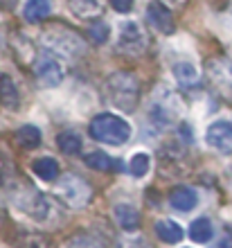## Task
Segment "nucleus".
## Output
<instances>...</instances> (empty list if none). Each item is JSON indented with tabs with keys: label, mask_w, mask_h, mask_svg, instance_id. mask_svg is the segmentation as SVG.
Returning a JSON list of instances; mask_svg holds the SVG:
<instances>
[{
	"label": "nucleus",
	"mask_w": 232,
	"mask_h": 248,
	"mask_svg": "<svg viewBox=\"0 0 232 248\" xmlns=\"http://www.w3.org/2000/svg\"><path fill=\"white\" fill-rule=\"evenodd\" d=\"M106 99L120 111H133L140 102V84L131 72H115L106 79Z\"/></svg>",
	"instance_id": "f257e3e1"
},
{
	"label": "nucleus",
	"mask_w": 232,
	"mask_h": 248,
	"mask_svg": "<svg viewBox=\"0 0 232 248\" xmlns=\"http://www.w3.org/2000/svg\"><path fill=\"white\" fill-rule=\"evenodd\" d=\"M131 133H133L131 124L124 118L115 115V113H99L91 122V136L95 140H99V142L113 144V147L129 142Z\"/></svg>",
	"instance_id": "f03ea898"
},
{
	"label": "nucleus",
	"mask_w": 232,
	"mask_h": 248,
	"mask_svg": "<svg viewBox=\"0 0 232 248\" xmlns=\"http://www.w3.org/2000/svg\"><path fill=\"white\" fill-rule=\"evenodd\" d=\"M43 43L57 57L59 54L61 57H79V54L86 52V43L81 41V36L63 25H54L50 30H46L43 32Z\"/></svg>",
	"instance_id": "7ed1b4c3"
},
{
	"label": "nucleus",
	"mask_w": 232,
	"mask_h": 248,
	"mask_svg": "<svg viewBox=\"0 0 232 248\" xmlns=\"http://www.w3.org/2000/svg\"><path fill=\"white\" fill-rule=\"evenodd\" d=\"M57 196L65 203V205H70V208H84L86 203L91 201L93 189L84 178L65 176L57 183Z\"/></svg>",
	"instance_id": "20e7f679"
},
{
	"label": "nucleus",
	"mask_w": 232,
	"mask_h": 248,
	"mask_svg": "<svg viewBox=\"0 0 232 248\" xmlns=\"http://www.w3.org/2000/svg\"><path fill=\"white\" fill-rule=\"evenodd\" d=\"M205 72L214 91L226 99H232V61L226 57H214L205 63Z\"/></svg>",
	"instance_id": "39448f33"
},
{
	"label": "nucleus",
	"mask_w": 232,
	"mask_h": 248,
	"mask_svg": "<svg viewBox=\"0 0 232 248\" xmlns=\"http://www.w3.org/2000/svg\"><path fill=\"white\" fill-rule=\"evenodd\" d=\"M34 75H36V79H39L46 88H54V86H59L61 81H63L65 65H63V61L59 59L57 54L47 50V52H43L39 57V61H36Z\"/></svg>",
	"instance_id": "423d86ee"
},
{
	"label": "nucleus",
	"mask_w": 232,
	"mask_h": 248,
	"mask_svg": "<svg viewBox=\"0 0 232 248\" xmlns=\"http://www.w3.org/2000/svg\"><path fill=\"white\" fill-rule=\"evenodd\" d=\"M149 41L147 34L142 32V27L138 25L136 20H129V23H122L120 27V39H117V50L124 54H131V57H140L144 50H147Z\"/></svg>",
	"instance_id": "0eeeda50"
},
{
	"label": "nucleus",
	"mask_w": 232,
	"mask_h": 248,
	"mask_svg": "<svg viewBox=\"0 0 232 248\" xmlns=\"http://www.w3.org/2000/svg\"><path fill=\"white\" fill-rule=\"evenodd\" d=\"M178 118V108L174 106V95L171 93H162V99L155 97L149 106V120L158 129H169Z\"/></svg>",
	"instance_id": "6e6552de"
},
{
	"label": "nucleus",
	"mask_w": 232,
	"mask_h": 248,
	"mask_svg": "<svg viewBox=\"0 0 232 248\" xmlns=\"http://www.w3.org/2000/svg\"><path fill=\"white\" fill-rule=\"evenodd\" d=\"M205 142L214 151H219L223 156L232 154V124L226 120H217L207 126L205 131Z\"/></svg>",
	"instance_id": "1a4fd4ad"
},
{
	"label": "nucleus",
	"mask_w": 232,
	"mask_h": 248,
	"mask_svg": "<svg viewBox=\"0 0 232 248\" xmlns=\"http://www.w3.org/2000/svg\"><path fill=\"white\" fill-rule=\"evenodd\" d=\"M147 20L151 23L154 30H158L160 34H174L176 30V23H174V16L169 12V7L160 0H154L149 2L147 7Z\"/></svg>",
	"instance_id": "9d476101"
},
{
	"label": "nucleus",
	"mask_w": 232,
	"mask_h": 248,
	"mask_svg": "<svg viewBox=\"0 0 232 248\" xmlns=\"http://www.w3.org/2000/svg\"><path fill=\"white\" fill-rule=\"evenodd\" d=\"M169 205L178 212H192L199 205V194L196 189L187 187V185H178L169 192Z\"/></svg>",
	"instance_id": "9b49d317"
},
{
	"label": "nucleus",
	"mask_w": 232,
	"mask_h": 248,
	"mask_svg": "<svg viewBox=\"0 0 232 248\" xmlns=\"http://www.w3.org/2000/svg\"><path fill=\"white\" fill-rule=\"evenodd\" d=\"M20 208L25 210L34 221H46L47 215H50V201H47V196L41 194V192H32L27 201L20 203Z\"/></svg>",
	"instance_id": "f8f14e48"
},
{
	"label": "nucleus",
	"mask_w": 232,
	"mask_h": 248,
	"mask_svg": "<svg viewBox=\"0 0 232 248\" xmlns=\"http://www.w3.org/2000/svg\"><path fill=\"white\" fill-rule=\"evenodd\" d=\"M113 217H115V221L120 223V228L131 232V230H138L140 226V215H138V210L129 203H117L115 208H113Z\"/></svg>",
	"instance_id": "ddd939ff"
},
{
	"label": "nucleus",
	"mask_w": 232,
	"mask_h": 248,
	"mask_svg": "<svg viewBox=\"0 0 232 248\" xmlns=\"http://www.w3.org/2000/svg\"><path fill=\"white\" fill-rule=\"evenodd\" d=\"M20 102L18 88H16V81H14L9 75H0V104L9 108V111H16Z\"/></svg>",
	"instance_id": "4468645a"
},
{
	"label": "nucleus",
	"mask_w": 232,
	"mask_h": 248,
	"mask_svg": "<svg viewBox=\"0 0 232 248\" xmlns=\"http://www.w3.org/2000/svg\"><path fill=\"white\" fill-rule=\"evenodd\" d=\"M187 235H189L192 242L205 244L214 237V226L207 217H199V219H194L192 221V226H189V230H187Z\"/></svg>",
	"instance_id": "2eb2a0df"
},
{
	"label": "nucleus",
	"mask_w": 232,
	"mask_h": 248,
	"mask_svg": "<svg viewBox=\"0 0 232 248\" xmlns=\"http://www.w3.org/2000/svg\"><path fill=\"white\" fill-rule=\"evenodd\" d=\"M155 235L160 237V242H165V244H178L185 232L171 219H160V221H155Z\"/></svg>",
	"instance_id": "dca6fc26"
},
{
	"label": "nucleus",
	"mask_w": 232,
	"mask_h": 248,
	"mask_svg": "<svg viewBox=\"0 0 232 248\" xmlns=\"http://www.w3.org/2000/svg\"><path fill=\"white\" fill-rule=\"evenodd\" d=\"M50 16V0H27L23 5V18L27 23H41Z\"/></svg>",
	"instance_id": "f3484780"
},
{
	"label": "nucleus",
	"mask_w": 232,
	"mask_h": 248,
	"mask_svg": "<svg viewBox=\"0 0 232 248\" xmlns=\"http://www.w3.org/2000/svg\"><path fill=\"white\" fill-rule=\"evenodd\" d=\"M106 5V0H70V9L79 18H95Z\"/></svg>",
	"instance_id": "a211bd4d"
},
{
	"label": "nucleus",
	"mask_w": 232,
	"mask_h": 248,
	"mask_svg": "<svg viewBox=\"0 0 232 248\" xmlns=\"http://www.w3.org/2000/svg\"><path fill=\"white\" fill-rule=\"evenodd\" d=\"M43 136H41V129L39 126H34V124H25V126H20L16 131V144L23 147V149H34V147H39Z\"/></svg>",
	"instance_id": "6ab92c4d"
},
{
	"label": "nucleus",
	"mask_w": 232,
	"mask_h": 248,
	"mask_svg": "<svg viewBox=\"0 0 232 248\" xmlns=\"http://www.w3.org/2000/svg\"><path fill=\"white\" fill-rule=\"evenodd\" d=\"M174 77L181 86H196L199 84V70H196V65L189 63V61H181V63L174 65Z\"/></svg>",
	"instance_id": "aec40b11"
},
{
	"label": "nucleus",
	"mask_w": 232,
	"mask_h": 248,
	"mask_svg": "<svg viewBox=\"0 0 232 248\" xmlns=\"http://www.w3.org/2000/svg\"><path fill=\"white\" fill-rule=\"evenodd\" d=\"M32 170H34V174H36L41 181H54V178L59 176V163L54 160V158H50V156L34 160Z\"/></svg>",
	"instance_id": "412c9836"
},
{
	"label": "nucleus",
	"mask_w": 232,
	"mask_h": 248,
	"mask_svg": "<svg viewBox=\"0 0 232 248\" xmlns=\"http://www.w3.org/2000/svg\"><path fill=\"white\" fill-rule=\"evenodd\" d=\"M57 144H59V149L63 151V154L75 156V154L81 151V136L75 133V131H61V133L57 136Z\"/></svg>",
	"instance_id": "4be33fe9"
},
{
	"label": "nucleus",
	"mask_w": 232,
	"mask_h": 248,
	"mask_svg": "<svg viewBox=\"0 0 232 248\" xmlns=\"http://www.w3.org/2000/svg\"><path fill=\"white\" fill-rule=\"evenodd\" d=\"M63 248H104V244L97 239L95 235H86V232H81V235H72L65 239Z\"/></svg>",
	"instance_id": "5701e85b"
},
{
	"label": "nucleus",
	"mask_w": 232,
	"mask_h": 248,
	"mask_svg": "<svg viewBox=\"0 0 232 248\" xmlns=\"http://www.w3.org/2000/svg\"><path fill=\"white\" fill-rule=\"evenodd\" d=\"M84 160L91 170H97V171H108L110 165H113L110 156H106L104 151H91V154H86Z\"/></svg>",
	"instance_id": "b1692460"
},
{
	"label": "nucleus",
	"mask_w": 232,
	"mask_h": 248,
	"mask_svg": "<svg viewBox=\"0 0 232 248\" xmlns=\"http://www.w3.org/2000/svg\"><path fill=\"white\" fill-rule=\"evenodd\" d=\"M149 167H151V158L147 156V154H136V156L129 160V174L131 176H147Z\"/></svg>",
	"instance_id": "393cba45"
},
{
	"label": "nucleus",
	"mask_w": 232,
	"mask_h": 248,
	"mask_svg": "<svg viewBox=\"0 0 232 248\" xmlns=\"http://www.w3.org/2000/svg\"><path fill=\"white\" fill-rule=\"evenodd\" d=\"M18 248H50L47 239L43 235H34V232H25L18 239Z\"/></svg>",
	"instance_id": "a878e982"
},
{
	"label": "nucleus",
	"mask_w": 232,
	"mask_h": 248,
	"mask_svg": "<svg viewBox=\"0 0 232 248\" xmlns=\"http://www.w3.org/2000/svg\"><path fill=\"white\" fill-rule=\"evenodd\" d=\"M88 34H91L93 43H106L110 30H108V25H106V23H102V20H95V23L91 25V30H88Z\"/></svg>",
	"instance_id": "bb28decb"
},
{
	"label": "nucleus",
	"mask_w": 232,
	"mask_h": 248,
	"mask_svg": "<svg viewBox=\"0 0 232 248\" xmlns=\"http://www.w3.org/2000/svg\"><path fill=\"white\" fill-rule=\"evenodd\" d=\"M110 5H113V9L120 14H129L131 9H133V5H136V0H108Z\"/></svg>",
	"instance_id": "cd10ccee"
},
{
	"label": "nucleus",
	"mask_w": 232,
	"mask_h": 248,
	"mask_svg": "<svg viewBox=\"0 0 232 248\" xmlns=\"http://www.w3.org/2000/svg\"><path fill=\"white\" fill-rule=\"evenodd\" d=\"M122 248H154V246L147 239H142V237H129V239L122 242Z\"/></svg>",
	"instance_id": "c85d7f7f"
},
{
	"label": "nucleus",
	"mask_w": 232,
	"mask_h": 248,
	"mask_svg": "<svg viewBox=\"0 0 232 248\" xmlns=\"http://www.w3.org/2000/svg\"><path fill=\"white\" fill-rule=\"evenodd\" d=\"M212 248H232V232L228 230L226 235H223V239H221L219 244H214Z\"/></svg>",
	"instance_id": "c756f323"
},
{
	"label": "nucleus",
	"mask_w": 232,
	"mask_h": 248,
	"mask_svg": "<svg viewBox=\"0 0 232 248\" xmlns=\"http://www.w3.org/2000/svg\"><path fill=\"white\" fill-rule=\"evenodd\" d=\"M5 178H7V160H5V156L0 154V185L5 183Z\"/></svg>",
	"instance_id": "7c9ffc66"
},
{
	"label": "nucleus",
	"mask_w": 232,
	"mask_h": 248,
	"mask_svg": "<svg viewBox=\"0 0 232 248\" xmlns=\"http://www.w3.org/2000/svg\"><path fill=\"white\" fill-rule=\"evenodd\" d=\"M14 5H16V0H0V7H2V9H12Z\"/></svg>",
	"instance_id": "2f4dec72"
},
{
	"label": "nucleus",
	"mask_w": 232,
	"mask_h": 248,
	"mask_svg": "<svg viewBox=\"0 0 232 248\" xmlns=\"http://www.w3.org/2000/svg\"><path fill=\"white\" fill-rule=\"evenodd\" d=\"M162 2H169V5H178L181 0H162Z\"/></svg>",
	"instance_id": "473e14b6"
}]
</instances>
